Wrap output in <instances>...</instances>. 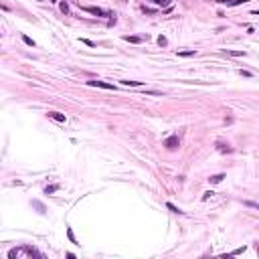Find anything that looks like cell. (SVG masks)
I'll list each match as a JSON object with an SVG mask.
<instances>
[{"instance_id":"10","label":"cell","mask_w":259,"mask_h":259,"mask_svg":"<svg viewBox=\"0 0 259 259\" xmlns=\"http://www.w3.org/2000/svg\"><path fill=\"white\" fill-rule=\"evenodd\" d=\"M55 190H59V184H53V186H47V188H45V194H53Z\"/></svg>"},{"instance_id":"13","label":"cell","mask_w":259,"mask_h":259,"mask_svg":"<svg viewBox=\"0 0 259 259\" xmlns=\"http://www.w3.org/2000/svg\"><path fill=\"white\" fill-rule=\"evenodd\" d=\"M22 41H25V45H29V47H35V41H33V39H29L27 35H22Z\"/></svg>"},{"instance_id":"11","label":"cell","mask_w":259,"mask_h":259,"mask_svg":"<svg viewBox=\"0 0 259 259\" xmlns=\"http://www.w3.org/2000/svg\"><path fill=\"white\" fill-rule=\"evenodd\" d=\"M166 206H168V208H170V210H172V213H178V215H182V210H180V208H178V206H174V204H172V202H166Z\"/></svg>"},{"instance_id":"2","label":"cell","mask_w":259,"mask_h":259,"mask_svg":"<svg viewBox=\"0 0 259 259\" xmlns=\"http://www.w3.org/2000/svg\"><path fill=\"white\" fill-rule=\"evenodd\" d=\"M85 12H91V14H95V16H105V10L103 8H97V6H81Z\"/></svg>"},{"instance_id":"15","label":"cell","mask_w":259,"mask_h":259,"mask_svg":"<svg viewBox=\"0 0 259 259\" xmlns=\"http://www.w3.org/2000/svg\"><path fill=\"white\" fill-rule=\"evenodd\" d=\"M152 2H154V4H158V6H166V4L170 2V0H152Z\"/></svg>"},{"instance_id":"9","label":"cell","mask_w":259,"mask_h":259,"mask_svg":"<svg viewBox=\"0 0 259 259\" xmlns=\"http://www.w3.org/2000/svg\"><path fill=\"white\" fill-rule=\"evenodd\" d=\"M243 2H249V0H225V4H229V6H237V4H243Z\"/></svg>"},{"instance_id":"3","label":"cell","mask_w":259,"mask_h":259,"mask_svg":"<svg viewBox=\"0 0 259 259\" xmlns=\"http://www.w3.org/2000/svg\"><path fill=\"white\" fill-rule=\"evenodd\" d=\"M87 85H91V87H101V89H113V91H115V87H113L111 83H105V81H87Z\"/></svg>"},{"instance_id":"5","label":"cell","mask_w":259,"mask_h":259,"mask_svg":"<svg viewBox=\"0 0 259 259\" xmlns=\"http://www.w3.org/2000/svg\"><path fill=\"white\" fill-rule=\"evenodd\" d=\"M49 117H51V120H55V122H59V124H65V122H67V117H65L63 113H59V111H49Z\"/></svg>"},{"instance_id":"4","label":"cell","mask_w":259,"mask_h":259,"mask_svg":"<svg viewBox=\"0 0 259 259\" xmlns=\"http://www.w3.org/2000/svg\"><path fill=\"white\" fill-rule=\"evenodd\" d=\"M178 144H180V140H178V136H172V138H168L166 142H164V146H166L168 150H174V148H178Z\"/></svg>"},{"instance_id":"12","label":"cell","mask_w":259,"mask_h":259,"mask_svg":"<svg viewBox=\"0 0 259 259\" xmlns=\"http://www.w3.org/2000/svg\"><path fill=\"white\" fill-rule=\"evenodd\" d=\"M178 55H180V57H194L196 53H194V51H178Z\"/></svg>"},{"instance_id":"7","label":"cell","mask_w":259,"mask_h":259,"mask_svg":"<svg viewBox=\"0 0 259 259\" xmlns=\"http://www.w3.org/2000/svg\"><path fill=\"white\" fill-rule=\"evenodd\" d=\"M223 178H225V174H215V176H210V178H208V182H210V184H219Z\"/></svg>"},{"instance_id":"17","label":"cell","mask_w":259,"mask_h":259,"mask_svg":"<svg viewBox=\"0 0 259 259\" xmlns=\"http://www.w3.org/2000/svg\"><path fill=\"white\" fill-rule=\"evenodd\" d=\"M81 43H85V45H89V47H95V43L89 41V39H81Z\"/></svg>"},{"instance_id":"6","label":"cell","mask_w":259,"mask_h":259,"mask_svg":"<svg viewBox=\"0 0 259 259\" xmlns=\"http://www.w3.org/2000/svg\"><path fill=\"white\" fill-rule=\"evenodd\" d=\"M122 85H126V87H140V85H142V81H130V79H124Z\"/></svg>"},{"instance_id":"19","label":"cell","mask_w":259,"mask_h":259,"mask_svg":"<svg viewBox=\"0 0 259 259\" xmlns=\"http://www.w3.org/2000/svg\"><path fill=\"white\" fill-rule=\"evenodd\" d=\"M158 43H160V45H162V47H164V45H166V43H168V41H166V39H164V37H160V39H158Z\"/></svg>"},{"instance_id":"16","label":"cell","mask_w":259,"mask_h":259,"mask_svg":"<svg viewBox=\"0 0 259 259\" xmlns=\"http://www.w3.org/2000/svg\"><path fill=\"white\" fill-rule=\"evenodd\" d=\"M61 12H63V14L69 12V4H67V2H61Z\"/></svg>"},{"instance_id":"1","label":"cell","mask_w":259,"mask_h":259,"mask_svg":"<svg viewBox=\"0 0 259 259\" xmlns=\"http://www.w3.org/2000/svg\"><path fill=\"white\" fill-rule=\"evenodd\" d=\"M8 257L10 259H33V257H41V253L31 245H22V247H16V249H10Z\"/></svg>"},{"instance_id":"18","label":"cell","mask_w":259,"mask_h":259,"mask_svg":"<svg viewBox=\"0 0 259 259\" xmlns=\"http://www.w3.org/2000/svg\"><path fill=\"white\" fill-rule=\"evenodd\" d=\"M67 235H69V239H71V241L75 243V237H73V231H71V229H69V231H67Z\"/></svg>"},{"instance_id":"14","label":"cell","mask_w":259,"mask_h":259,"mask_svg":"<svg viewBox=\"0 0 259 259\" xmlns=\"http://www.w3.org/2000/svg\"><path fill=\"white\" fill-rule=\"evenodd\" d=\"M124 39H126V41H130V43H140V41H142L140 37H130V35H126Z\"/></svg>"},{"instance_id":"8","label":"cell","mask_w":259,"mask_h":259,"mask_svg":"<svg viewBox=\"0 0 259 259\" xmlns=\"http://www.w3.org/2000/svg\"><path fill=\"white\" fill-rule=\"evenodd\" d=\"M227 55H231V57H245L247 53L245 51H225Z\"/></svg>"}]
</instances>
